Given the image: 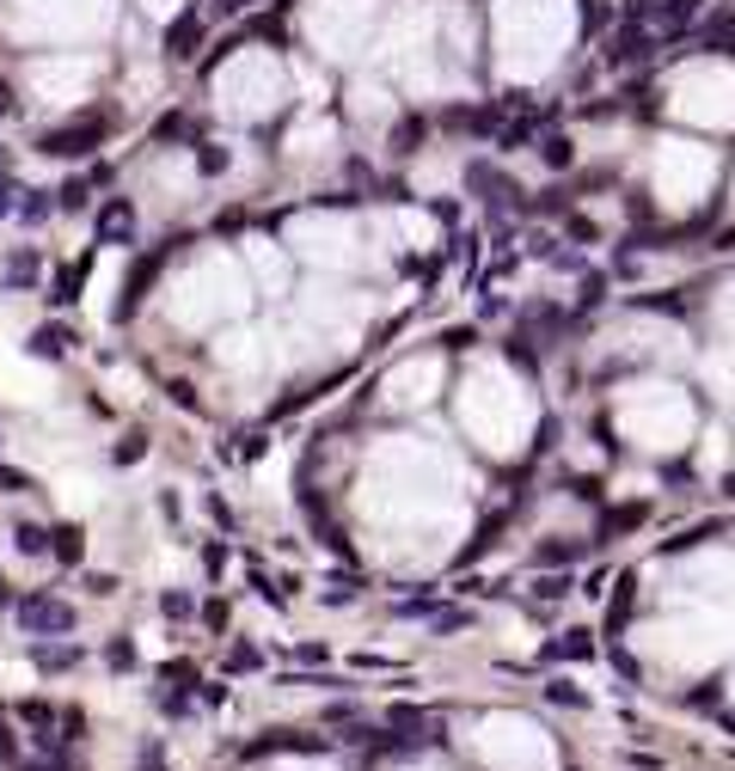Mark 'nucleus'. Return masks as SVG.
<instances>
[{
	"mask_svg": "<svg viewBox=\"0 0 735 771\" xmlns=\"http://www.w3.org/2000/svg\"><path fill=\"white\" fill-rule=\"evenodd\" d=\"M19 625H25V637H62V631H74V606L49 601V594H32V601L19 606Z\"/></svg>",
	"mask_w": 735,
	"mask_h": 771,
	"instance_id": "obj_1",
	"label": "nucleus"
},
{
	"mask_svg": "<svg viewBox=\"0 0 735 771\" xmlns=\"http://www.w3.org/2000/svg\"><path fill=\"white\" fill-rule=\"evenodd\" d=\"M656 44H662L656 25H643V19H626V25L613 32V44H607V62H613V68H626V62H638V56H650Z\"/></svg>",
	"mask_w": 735,
	"mask_h": 771,
	"instance_id": "obj_2",
	"label": "nucleus"
},
{
	"mask_svg": "<svg viewBox=\"0 0 735 771\" xmlns=\"http://www.w3.org/2000/svg\"><path fill=\"white\" fill-rule=\"evenodd\" d=\"M105 135H110L105 117H86V123H74V129H56V135L44 141V154H93V141H105Z\"/></svg>",
	"mask_w": 735,
	"mask_h": 771,
	"instance_id": "obj_3",
	"label": "nucleus"
},
{
	"mask_svg": "<svg viewBox=\"0 0 735 771\" xmlns=\"http://www.w3.org/2000/svg\"><path fill=\"white\" fill-rule=\"evenodd\" d=\"M129 233H135L129 202H105V215H98V239H105V246H117V239H129Z\"/></svg>",
	"mask_w": 735,
	"mask_h": 771,
	"instance_id": "obj_4",
	"label": "nucleus"
},
{
	"mask_svg": "<svg viewBox=\"0 0 735 771\" xmlns=\"http://www.w3.org/2000/svg\"><path fill=\"white\" fill-rule=\"evenodd\" d=\"M62 349H68V331H62V324H44V331L32 337V355H62Z\"/></svg>",
	"mask_w": 735,
	"mask_h": 771,
	"instance_id": "obj_5",
	"label": "nucleus"
},
{
	"mask_svg": "<svg viewBox=\"0 0 735 771\" xmlns=\"http://www.w3.org/2000/svg\"><path fill=\"white\" fill-rule=\"evenodd\" d=\"M49 539H56V533H44V526H19V533H13V545H19V551H49Z\"/></svg>",
	"mask_w": 735,
	"mask_h": 771,
	"instance_id": "obj_6",
	"label": "nucleus"
},
{
	"mask_svg": "<svg viewBox=\"0 0 735 771\" xmlns=\"http://www.w3.org/2000/svg\"><path fill=\"white\" fill-rule=\"evenodd\" d=\"M197 37H203V25H197V19H178V32H173V56H190V49H197Z\"/></svg>",
	"mask_w": 735,
	"mask_h": 771,
	"instance_id": "obj_7",
	"label": "nucleus"
},
{
	"mask_svg": "<svg viewBox=\"0 0 735 771\" xmlns=\"http://www.w3.org/2000/svg\"><path fill=\"white\" fill-rule=\"evenodd\" d=\"M540 154H546V166H570V135H546Z\"/></svg>",
	"mask_w": 735,
	"mask_h": 771,
	"instance_id": "obj_8",
	"label": "nucleus"
},
{
	"mask_svg": "<svg viewBox=\"0 0 735 771\" xmlns=\"http://www.w3.org/2000/svg\"><path fill=\"white\" fill-rule=\"evenodd\" d=\"M0 490H13V496H25V490H37L25 472H13V465H0Z\"/></svg>",
	"mask_w": 735,
	"mask_h": 771,
	"instance_id": "obj_9",
	"label": "nucleus"
},
{
	"mask_svg": "<svg viewBox=\"0 0 735 771\" xmlns=\"http://www.w3.org/2000/svg\"><path fill=\"white\" fill-rule=\"evenodd\" d=\"M533 594H540V601H558V594H570V576H546V582H533Z\"/></svg>",
	"mask_w": 735,
	"mask_h": 771,
	"instance_id": "obj_10",
	"label": "nucleus"
},
{
	"mask_svg": "<svg viewBox=\"0 0 735 771\" xmlns=\"http://www.w3.org/2000/svg\"><path fill=\"white\" fill-rule=\"evenodd\" d=\"M19 276H25V282L37 276V258H32V251H25V258H13V263H7V282H19Z\"/></svg>",
	"mask_w": 735,
	"mask_h": 771,
	"instance_id": "obj_11",
	"label": "nucleus"
},
{
	"mask_svg": "<svg viewBox=\"0 0 735 771\" xmlns=\"http://www.w3.org/2000/svg\"><path fill=\"white\" fill-rule=\"evenodd\" d=\"M56 557H80V533L68 526V533H56Z\"/></svg>",
	"mask_w": 735,
	"mask_h": 771,
	"instance_id": "obj_12",
	"label": "nucleus"
},
{
	"mask_svg": "<svg viewBox=\"0 0 735 771\" xmlns=\"http://www.w3.org/2000/svg\"><path fill=\"white\" fill-rule=\"evenodd\" d=\"M7 110H13V98H7V86H0V117H7Z\"/></svg>",
	"mask_w": 735,
	"mask_h": 771,
	"instance_id": "obj_13",
	"label": "nucleus"
}]
</instances>
